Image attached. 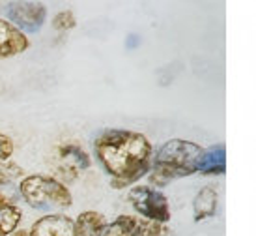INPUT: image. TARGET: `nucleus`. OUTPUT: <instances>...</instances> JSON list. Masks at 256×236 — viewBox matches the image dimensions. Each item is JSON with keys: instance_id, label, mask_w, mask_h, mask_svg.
Listing matches in <instances>:
<instances>
[{"instance_id": "15", "label": "nucleus", "mask_w": 256, "mask_h": 236, "mask_svg": "<svg viewBox=\"0 0 256 236\" xmlns=\"http://www.w3.org/2000/svg\"><path fill=\"white\" fill-rule=\"evenodd\" d=\"M22 174H24V171H22L19 165L12 163V161H2L0 163V186L21 178Z\"/></svg>"}, {"instance_id": "17", "label": "nucleus", "mask_w": 256, "mask_h": 236, "mask_svg": "<svg viewBox=\"0 0 256 236\" xmlns=\"http://www.w3.org/2000/svg\"><path fill=\"white\" fill-rule=\"evenodd\" d=\"M14 150H15L14 141L8 135H4V133H0V163L8 161L12 157V154H14Z\"/></svg>"}, {"instance_id": "10", "label": "nucleus", "mask_w": 256, "mask_h": 236, "mask_svg": "<svg viewBox=\"0 0 256 236\" xmlns=\"http://www.w3.org/2000/svg\"><path fill=\"white\" fill-rule=\"evenodd\" d=\"M226 169V148L222 144H215L206 148L200 159L198 172L202 174H222Z\"/></svg>"}, {"instance_id": "16", "label": "nucleus", "mask_w": 256, "mask_h": 236, "mask_svg": "<svg viewBox=\"0 0 256 236\" xmlns=\"http://www.w3.org/2000/svg\"><path fill=\"white\" fill-rule=\"evenodd\" d=\"M75 25H77V21H75V15L72 12H60L54 15V21H52V27L56 30H72Z\"/></svg>"}, {"instance_id": "8", "label": "nucleus", "mask_w": 256, "mask_h": 236, "mask_svg": "<svg viewBox=\"0 0 256 236\" xmlns=\"http://www.w3.org/2000/svg\"><path fill=\"white\" fill-rule=\"evenodd\" d=\"M30 236H75L73 219L64 214H49L40 217L32 229Z\"/></svg>"}, {"instance_id": "19", "label": "nucleus", "mask_w": 256, "mask_h": 236, "mask_svg": "<svg viewBox=\"0 0 256 236\" xmlns=\"http://www.w3.org/2000/svg\"><path fill=\"white\" fill-rule=\"evenodd\" d=\"M6 204H10V200H8L6 195H2V193H0V208H2V206H6Z\"/></svg>"}, {"instance_id": "2", "label": "nucleus", "mask_w": 256, "mask_h": 236, "mask_svg": "<svg viewBox=\"0 0 256 236\" xmlns=\"http://www.w3.org/2000/svg\"><path fill=\"white\" fill-rule=\"evenodd\" d=\"M202 154V146L184 139H172L161 144L159 150L152 156L150 182L156 186H164L172 180L198 172Z\"/></svg>"}, {"instance_id": "6", "label": "nucleus", "mask_w": 256, "mask_h": 236, "mask_svg": "<svg viewBox=\"0 0 256 236\" xmlns=\"http://www.w3.org/2000/svg\"><path fill=\"white\" fill-rule=\"evenodd\" d=\"M8 15L12 19L15 29L26 30V32H38L45 23L47 10L42 2H10L8 4Z\"/></svg>"}, {"instance_id": "18", "label": "nucleus", "mask_w": 256, "mask_h": 236, "mask_svg": "<svg viewBox=\"0 0 256 236\" xmlns=\"http://www.w3.org/2000/svg\"><path fill=\"white\" fill-rule=\"evenodd\" d=\"M8 236H30V232L24 229H19V230H14L12 234H8Z\"/></svg>"}, {"instance_id": "4", "label": "nucleus", "mask_w": 256, "mask_h": 236, "mask_svg": "<svg viewBox=\"0 0 256 236\" xmlns=\"http://www.w3.org/2000/svg\"><path fill=\"white\" fill-rule=\"evenodd\" d=\"M128 199L131 202V206L135 208L136 214L142 215L144 219L159 223H166L170 219L168 199L156 187L136 186L129 191Z\"/></svg>"}, {"instance_id": "3", "label": "nucleus", "mask_w": 256, "mask_h": 236, "mask_svg": "<svg viewBox=\"0 0 256 236\" xmlns=\"http://www.w3.org/2000/svg\"><path fill=\"white\" fill-rule=\"evenodd\" d=\"M22 199L38 210H66L72 206L70 189L52 176L32 174L22 178L19 186Z\"/></svg>"}, {"instance_id": "13", "label": "nucleus", "mask_w": 256, "mask_h": 236, "mask_svg": "<svg viewBox=\"0 0 256 236\" xmlns=\"http://www.w3.org/2000/svg\"><path fill=\"white\" fill-rule=\"evenodd\" d=\"M22 219V212L19 206H15V204H6V206L0 208V232H4V234H12L14 230H17L19 227V223Z\"/></svg>"}, {"instance_id": "12", "label": "nucleus", "mask_w": 256, "mask_h": 236, "mask_svg": "<svg viewBox=\"0 0 256 236\" xmlns=\"http://www.w3.org/2000/svg\"><path fill=\"white\" fill-rule=\"evenodd\" d=\"M101 236H136V215H120L108 223Z\"/></svg>"}, {"instance_id": "5", "label": "nucleus", "mask_w": 256, "mask_h": 236, "mask_svg": "<svg viewBox=\"0 0 256 236\" xmlns=\"http://www.w3.org/2000/svg\"><path fill=\"white\" fill-rule=\"evenodd\" d=\"M90 156L78 144H62L52 156V167L58 176L64 180H75L82 171L90 167Z\"/></svg>"}, {"instance_id": "14", "label": "nucleus", "mask_w": 256, "mask_h": 236, "mask_svg": "<svg viewBox=\"0 0 256 236\" xmlns=\"http://www.w3.org/2000/svg\"><path fill=\"white\" fill-rule=\"evenodd\" d=\"M136 236H170V229L164 223L136 217Z\"/></svg>"}, {"instance_id": "11", "label": "nucleus", "mask_w": 256, "mask_h": 236, "mask_svg": "<svg viewBox=\"0 0 256 236\" xmlns=\"http://www.w3.org/2000/svg\"><path fill=\"white\" fill-rule=\"evenodd\" d=\"M192 210H194V219L196 221H202L206 217L215 215V210H217V191H215L214 187L208 186L200 189L198 195L194 197Z\"/></svg>"}, {"instance_id": "1", "label": "nucleus", "mask_w": 256, "mask_h": 236, "mask_svg": "<svg viewBox=\"0 0 256 236\" xmlns=\"http://www.w3.org/2000/svg\"><path fill=\"white\" fill-rule=\"evenodd\" d=\"M96 156L101 167L108 172L112 187L120 189L150 171L152 165V144L142 133L128 129H107L94 143Z\"/></svg>"}, {"instance_id": "7", "label": "nucleus", "mask_w": 256, "mask_h": 236, "mask_svg": "<svg viewBox=\"0 0 256 236\" xmlns=\"http://www.w3.org/2000/svg\"><path fill=\"white\" fill-rule=\"evenodd\" d=\"M30 47V40L24 32L15 29L10 21L0 19V58H10L21 55Z\"/></svg>"}, {"instance_id": "9", "label": "nucleus", "mask_w": 256, "mask_h": 236, "mask_svg": "<svg viewBox=\"0 0 256 236\" xmlns=\"http://www.w3.org/2000/svg\"><path fill=\"white\" fill-rule=\"evenodd\" d=\"M105 227H107L105 215L96 210H86L82 214H78L77 219L73 221L75 236H101Z\"/></svg>"}]
</instances>
